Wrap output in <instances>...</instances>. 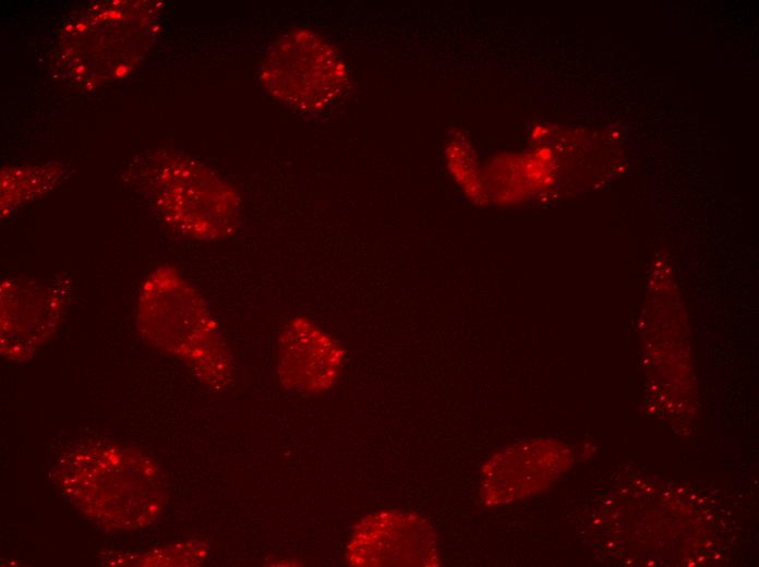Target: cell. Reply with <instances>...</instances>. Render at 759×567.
Listing matches in <instances>:
<instances>
[{"mask_svg": "<svg viewBox=\"0 0 759 567\" xmlns=\"http://www.w3.org/2000/svg\"><path fill=\"white\" fill-rule=\"evenodd\" d=\"M51 478L60 494L89 520L108 529L146 526L164 503L154 462L119 445L81 446L62 457Z\"/></svg>", "mask_w": 759, "mask_h": 567, "instance_id": "cell-1", "label": "cell"}, {"mask_svg": "<svg viewBox=\"0 0 759 567\" xmlns=\"http://www.w3.org/2000/svg\"><path fill=\"white\" fill-rule=\"evenodd\" d=\"M341 352L335 342L304 317H296L282 334L279 374L297 391H322L335 381Z\"/></svg>", "mask_w": 759, "mask_h": 567, "instance_id": "cell-5", "label": "cell"}, {"mask_svg": "<svg viewBox=\"0 0 759 567\" xmlns=\"http://www.w3.org/2000/svg\"><path fill=\"white\" fill-rule=\"evenodd\" d=\"M345 68L332 45L308 28L281 35L267 50L260 80L286 107L303 113L323 111L339 95Z\"/></svg>", "mask_w": 759, "mask_h": 567, "instance_id": "cell-2", "label": "cell"}, {"mask_svg": "<svg viewBox=\"0 0 759 567\" xmlns=\"http://www.w3.org/2000/svg\"><path fill=\"white\" fill-rule=\"evenodd\" d=\"M153 184L160 214L183 236L217 239L238 222V195L197 160L170 155L158 165Z\"/></svg>", "mask_w": 759, "mask_h": 567, "instance_id": "cell-3", "label": "cell"}, {"mask_svg": "<svg viewBox=\"0 0 759 567\" xmlns=\"http://www.w3.org/2000/svg\"><path fill=\"white\" fill-rule=\"evenodd\" d=\"M569 447L553 439L523 442L497 453L483 469L489 504L523 498L545 488L571 463Z\"/></svg>", "mask_w": 759, "mask_h": 567, "instance_id": "cell-4", "label": "cell"}]
</instances>
